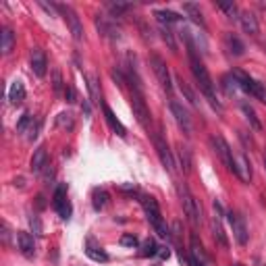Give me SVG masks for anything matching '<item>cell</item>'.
<instances>
[{"label": "cell", "instance_id": "7", "mask_svg": "<svg viewBox=\"0 0 266 266\" xmlns=\"http://www.w3.org/2000/svg\"><path fill=\"white\" fill-rule=\"evenodd\" d=\"M152 139H154V148H156V154L162 162V167L169 171V173H175V160H173V154H171V148L167 144V139L162 137L160 131L152 133Z\"/></svg>", "mask_w": 266, "mask_h": 266}, {"label": "cell", "instance_id": "3", "mask_svg": "<svg viewBox=\"0 0 266 266\" xmlns=\"http://www.w3.org/2000/svg\"><path fill=\"white\" fill-rule=\"evenodd\" d=\"M177 192H179V198H181V204H183V212H185V216L189 218V222H192L194 227H198V224L202 222V210H200L196 198L192 196V192H189V187H187L185 183H179Z\"/></svg>", "mask_w": 266, "mask_h": 266}, {"label": "cell", "instance_id": "1", "mask_svg": "<svg viewBox=\"0 0 266 266\" xmlns=\"http://www.w3.org/2000/svg\"><path fill=\"white\" fill-rule=\"evenodd\" d=\"M189 52V65H192V73H194V77H196V81H198V86H200V90L204 92V96H206V100L210 102V106L214 108V110H222V106H220V102L216 100V94H214V84H212V77H210V73H208V69L204 67V63L200 60V56H198V52L196 50H187Z\"/></svg>", "mask_w": 266, "mask_h": 266}, {"label": "cell", "instance_id": "31", "mask_svg": "<svg viewBox=\"0 0 266 266\" xmlns=\"http://www.w3.org/2000/svg\"><path fill=\"white\" fill-rule=\"evenodd\" d=\"M158 245H156V241L154 239H146L144 241V245H141V252H139V256L141 258H148V256H156L158 254Z\"/></svg>", "mask_w": 266, "mask_h": 266}, {"label": "cell", "instance_id": "21", "mask_svg": "<svg viewBox=\"0 0 266 266\" xmlns=\"http://www.w3.org/2000/svg\"><path fill=\"white\" fill-rule=\"evenodd\" d=\"M183 11L189 15V19H192L196 25H200V27H206L204 15H202V11H200V7H198V5H194V3H185V5H183Z\"/></svg>", "mask_w": 266, "mask_h": 266}, {"label": "cell", "instance_id": "35", "mask_svg": "<svg viewBox=\"0 0 266 266\" xmlns=\"http://www.w3.org/2000/svg\"><path fill=\"white\" fill-rule=\"evenodd\" d=\"M29 224H31V229H33V235H42V222H40V218H37L35 214L29 216Z\"/></svg>", "mask_w": 266, "mask_h": 266}, {"label": "cell", "instance_id": "27", "mask_svg": "<svg viewBox=\"0 0 266 266\" xmlns=\"http://www.w3.org/2000/svg\"><path fill=\"white\" fill-rule=\"evenodd\" d=\"M179 162H181V171L185 175L192 173V152H189L187 148H179Z\"/></svg>", "mask_w": 266, "mask_h": 266}, {"label": "cell", "instance_id": "25", "mask_svg": "<svg viewBox=\"0 0 266 266\" xmlns=\"http://www.w3.org/2000/svg\"><path fill=\"white\" fill-rule=\"evenodd\" d=\"M9 100L13 104H21L25 100V88H23L21 81H13L11 84V88H9Z\"/></svg>", "mask_w": 266, "mask_h": 266}, {"label": "cell", "instance_id": "32", "mask_svg": "<svg viewBox=\"0 0 266 266\" xmlns=\"http://www.w3.org/2000/svg\"><path fill=\"white\" fill-rule=\"evenodd\" d=\"M216 9H220L222 13H227V17L231 19H239V11H237V5L235 3H216Z\"/></svg>", "mask_w": 266, "mask_h": 266}, {"label": "cell", "instance_id": "16", "mask_svg": "<svg viewBox=\"0 0 266 266\" xmlns=\"http://www.w3.org/2000/svg\"><path fill=\"white\" fill-rule=\"evenodd\" d=\"M102 110H104V119H106V123H108V127L112 129V131H115L117 135H121V137H125L127 135V129H125V125L117 119V115H115V112H112L110 110V106H102Z\"/></svg>", "mask_w": 266, "mask_h": 266}, {"label": "cell", "instance_id": "23", "mask_svg": "<svg viewBox=\"0 0 266 266\" xmlns=\"http://www.w3.org/2000/svg\"><path fill=\"white\" fill-rule=\"evenodd\" d=\"M237 177L245 183H250V179H252V165H250V158L245 154H241L237 160Z\"/></svg>", "mask_w": 266, "mask_h": 266}, {"label": "cell", "instance_id": "8", "mask_svg": "<svg viewBox=\"0 0 266 266\" xmlns=\"http://www.w3.org/2000/svg\"><path fill=\"white\" fill-rule=\"evenodd\" d=\"M56 7H58V11L63 13V17H65V21H67V25H69L73 37H75L77 42H81V40H84V25H81L77 13H75L69 5H56Z\"/></svg>", "mask_w": 266, "mask_h": 266}, {"label": "cell", "instance_id": "29", "mask_svg": "<svg viewBox=\"0 0 266 266\" xmlns=\"http://www.w3.org/2000/svg\"><path fill=\"white\" fill-rule=\"evenodd\" d=\"M108 202V194L104 192V189H94L92 194V204H94V210H102Z\"/></svg>", "mask_w": 266, "mask_h": 266}, {"label": "cell", "instance_id": "4", "mask_svg": "<svg viewBox=\"0 0 266 266\" xmlns=\"http://www.w3.org/2000/svg\"><path fill=\"white\" fill-rule=\"evenodd\" d=\"M233 77H235V81H237V86H239L241 92H245V94H250L252 98L260 100L262 104H266V86H264V84L252 79L250 75H245V73H241V71H233Z\"/></svg>", "mask_w": 266, "mask_h": 266}, {"label": "cell", "instance_id": "43", "mask_svg": "<svg viewBox=\"0 0 266 266\" xmlns=\"http://www.w3.org/2000/svg\"><path fill=\"white\" fill-rule=\"evenodd\" d=\"M262 158H264V167H266V152H264V154H262Z\"/></svg>", "mask_w": 266, "mask_h": 266}, {"label": "cell", "instance_id": "14", "mask_svg": "<svg viewBox=\"0 0 266 266\" xmlns=\"http://www.w3.org/2000/svg\"><path fill=\"white\" fill-rule=\"evenodd\" d=\"M17 245L21 250V254L25 258H33L35 256V241H33V235H29L27 231H19L17 233Z\"/></svg>", "mask_w": 266, "mask_h": 266}, {"label": "cell", "instance_id": "33", "mask_svg": "<svg viewBox=\"0 0 266 266\" xmlns=\"http://www.w3.org/2000/svg\"><path fill=\"white\" fill-rule=\"evenodd\" d=\"M160 33H162V40L169 44V48L173 52H177V44H175V37H173V31L169 29V25H160Z\"/></svg>", "mask_w": 266, "mask_h": 266}, {"label": "cell", "instance_id": "38", "mask_svg": "<svg viewBox=\"0 0 266 266\" xmlns=\"http://www.w3.org/2000/svg\"><path fill=\"white\" fill-rule=\"evenodd\" d=\"M54 92L56 94H60L63 92V77H60V71H54Z\"/></svg>", "mask_w": 266, "mask_h": 266}, {"label": "cell", "instance_id": "26", "mask_svg": "<svg viewBox=\"0 0 266 266\" xmlns=\"http://www.w3.org/2000/svg\"><path fill=\"white\" fill-rule=\"evenodd\" d=\"M192 258L206 264V252H204V245H202V241L198 239L196 233H192Z\"/></svg>", "mask_w": 266, "mask_h": 266}, {"label": "cell", "instance_id": "41", "mask_svg": "<svg viewBox=\"0 0 266 266\" xmlns=\"http://www.w3.org/2000/svg\"><path fill=\"white\" fill-rule=\"evenodd\" d=\"M37 129H40V123H35V125L31 123V127H29V137H27L29 141H33V139L37 137Z\"/></svg>", "mask_w": 266, "mask_h": 266}, {"label": "cell", "instance_id": "17", "mask_svg": "<svg viewBox=\"0 0 266 266\" xmlns=\"http://www.w3.org/2000/svg\"><path fill=\"white\" fill-rule=\"evenodd\" d=\"M46 167H48V152H46L44 146H40L31 156V171L33 173H42Z\"/></svg>", "mask_w": 266, "mask_h": 266}, {"label": "cell", "instance_id": "11", "mask_svg": "<svg viewBox=\"0 0 266 266\" xmlns=\"http://www.w3.org/2000/svg\"><path fill=\"white\" fill-rule=\"evenodd\" d=\"M171 112H173L177 125L183 129V133L185 135L192 133V119H189V112L183 108V104H179L177 100H171Z\"/></svg>", "mask_w": 266, "mask_h": 266}, {"label": "cell", "instance_id": "13", "mask_svg": "<svg viewBox=\"0 0 266 266\" xmlns=\"http://www.w3.org/2000/svg\"><path fill=\"white\" fill-rule=\"evenodd\" d=\"M227 216H229V222H231V227H233V235H235L237 243H239V245H245V243H248V227H245L243 218H241L239 214H235V212H229Z\"/></svg>", "mask_w": 266, "mask_h": 266}, {"label": "cell", "instance_id": "20", "mask_svg": "<svg viewBox=\"0 0 266 266\" xmlns=\"http://www.w3.org/2000/svg\"><path fill=\"white\" fill-rule=\"evenodd\" d=\"M224 44H227V48H229V52H231L233 56H241L243 50H245L243 42L239 40L237 35H233V33H227V35H224Z\"/></svg>", "mask_w": 266, "mask_h": 266}, {"label": "cell", "instance_id": "19", "mask_svg": "<svg viewBox=\"0 0 266 266\" xmlns=\"http://www.w3.org/2000/svg\"><path fill=\"white\" fill-rule=\"evenodd\" d=\"M210 227H212V235H214V241H216L220 248H229V239H227V233H224V229H222V224H220L218 216H214V218H212Z\"/></svg>", "mask_w": 266, "mask_h": 266}, {"label": "cell", "instance_id": "5", "mask_svg": "<svg viewBox=\"0 0 266 266\" xmlns=\"http://www.w3.org/2000/svg\"><path fill=\"white\" fill-rule=\"evenodd\" d=\"M210 144L214 146L216 154L220 156V160H222V165L227 167V171L233 173V175H237V160H235V156H233L231 146L224 141V137H220V135H212V137H210Z\"/></svg>", "mask_w": 266, "mask_h": 266}, {"label": "cell", "instance_id": "12", "mask_svg": "<svg viewBox=\"0 0 266 266\" xmlns=\"http://www.w3.org/2000/svg\"><path fill=\"white\" fill-rule=\"evenodd\" d=\"M29 65H31V71L35 77H44L46 75V69H48V60H46V54L42 48H31V54H29Z\"/></svg>", "mask_w": 266, "mask_h": 266}, {"label": "cell", "instance_id": "15", "mask_svg": "<svg viewBox=\"0 0 266 266\" xmlns=\"http://www.w3.org/2000/svg\"><path fill=\"white\" fill-rule=\"evenodd\" d=\"M86 256L90 258V260H94V262H108V254L102 250V245L100 243H96V239H92V237H88V241H86Z\"/></svg>", "mask_w": 266, "mask_h": 266}, {"label": "cell", "instance_id": "18", "mask_svg": "<svg viewBox=\"0 0 266 266\" xmlns=\"http://www.w3.org/2000/svg\"><path fill=\"white\" fill-rule=\"evenodd\" d=\"M239 23H241V27H243V31L248 33V35H258V31H260V27H258V21H256V17L250 13V11H243L241 15H239Z\"/></svg>", "mask_w": 266, "mask_h": 266}, {"label": "cell", "instance_id": "34", "mask_svg": "<svg viewBox=\"0 0 266 266\" xmlns=\"http://www.w3.org/2000/svg\"><path fill=\"white\" fill-rule=\"evenodd\" d=\"M31 115H29V112H23V115H21V119H19V123H17V133H25V129L27 127H31Z\"/></svg>", "mask_w": 266, "mask_h": 266}, {"label": "cell", "instance_id": "2", "mask_svg": "<svg viewBox=\"0 0 266 266\" xmlns=\"http://www.w3.org/2000/svg\"><path fill=\"white\" fill-rule=\"evenodd\" d=\"M139 202H141V206H144V212H146L150 224L154 227V231L158 233V237H162V239H171L173 235H171V231H169V227H167L162 214H160V208H158L156 200H154V198H150V196H141Z\"/></svg>", "mask_w": 266, "mask_h": 266}, {"label": "cell", "instance_id": "30", "mask_svg": "<svg viewBox=\"0 0 266 266\" xmlns=\"http://www.w3.org/2000/svg\"><path fill=\"white\" fill-rule=\"evenodd\" d=\"M179 90H181V94L185 96V100L189 102V104H194V106H198V98H196V92L189 88V84H185L183 79H179Z\"/></svg>", "mask_w": 266, "mask_h": 266}, {"label": "cell", "instance_id": "9", "mask_svg": "<svg viewBox=\"0 0 266 266\" xmlns=\"http://www.w3.org/2000/svg\"><path fill=\"white\" fill-rule=\"evenodd\" d=\"M52 206H54V210L58 212V216L63 218V220H69L71 218V212H73V208H71V202H69V198H67V185H58L56 187V192H54V196H52Z\"/></svg>", "mask_w": 266, "mask_h": 266}, {"label": "cell", "instance_id": "37", "mask_svg": "<svg viewBox=\"0 0 266 266\" xmlns=\"http://www.w3.org/2000/svg\"><path fill=\"white\" fill-rule=\"evenodd\" d=\"M108 9L115 13V15H121V13H125V11H129L131 9V5H125V3H117V5H108Z\"/></svg>", "mask_w": 266, "mask_h": 266}, {"label": "cell", "instance_id": "39", "mask_svg": "<svg viewBox=\"0 0 266 266\" xmlns=\"http://www.w3.org/2000/svg\"><path fill=\"white\" fill-rule=\"evenodd\" d=\"M65 98H67V102H75V98H77V94H75V90L71 86L65 88Z\"/></svg>", "mask_w": 266, "mask_h": 266}, {"label": "cell", "instance_id": "22", "mask_svg": "<svg viewBox=\"0 0 266 266\" xmlns=\"http://www.w3.org/2000/svg\"><path fill=\"white\" fill-rule=\"evenodd\" d=\"M13 46H15V33L13 29L5 27L3 33H0V50H3V54H11Z\"/></svg>", "mask_w": 266, "mask_h": 266}, {"label": "cell", "instance_id": "24", "mask_svg": "<svg viewBox=\"0 0 266 266\" xmlns=\"http://www.w3.org/2000/svg\"><path fill=\"white\" fill-rule=\"evenodd\" d=\"M241 112L245 115V119H248V123H250L252 129L262 131V123H260V119H258V115H256V110H254L248 102H241Z\"/></svg>", "mask_w": 266, "mask_h": 266}, {"label": "cell", "instance_id": "40", "mask_svg": "<svg viewBox=\"0 0 266 266\" xmlns=\"http://www.w3.org/2000/svg\"><path fill=\"white\" fill-rule=\"evenodd\" d=\"M58 125H73V119H71V115H69V112H67V115H65V112H63V115H58Z\"/></svg>", "mask_w": 266, "mask_h": 266}, {"label": "cell", "instance_id": "36", "mask_svg": "<svg viewBox=\"0 0 266 266\" xmlns=\"http://www.w3.org/2000/svg\"><path fill=\"white\" fill-rule=\"evenodd\" d=\"M121 245H125V248H135V245H137V237L131 235V233H125V235L121 237Z\"/></svg>", "mask_w": 266, "mask_h": 266}, {"label": "cell", "instance_id": "42", "mask_svg": "<svg viewBox=\"0 0 266 266\" xmlns=\"http://www.w3.org/2000/svg\"><path fill=\"white\" fill-rule=\"evenodd\" d=\"M158 256H160V258H169V256H171L169 248H160V250H158Z\"/></svg>", "mask_w": 266, "mask_h": 266}, {"label": "cell", "instance_id": "10", "mask_svg": "<svg viewBox=\"0 0 266 266\" xmlns=\"http://www.w3.org/2000/svg\"><path fill=\"white\" fill-rule=\"evenodd\" d=\"M150 65H152V69H154V73H156V77H158V81H160L162 90H167V92H173L171 73H169V67H167V63H165V60H162L158 54H152V56H150Z\"/></svg>", "mask_w": 266, "mask_h": 266}, {"label": "cell", "instance_id": "28", "mask_svg": "<svg viewBox=\"0 0 266 266\" xmlns=\"http://www.w3.org/2000/svg\"><path fill=\"white\" fill-rule=\"evenodd\" d=\"M154 17L160 21V25H171V23H179L181 21V15H177L173 11H156Z\"/></svg>", "mask_w": 266, "mask_h": 266}, {"label": "cell", "instance_id": "6", "mask_svg": "<svg viewBox=\"0 0 266 266\" xmlns=\"http://www.w3.org/2000/svg\"><path fill=\"white\" fill-rule=\"evenodd\" d=\"M131 108H133V117L137 119V123H139L144 129H150V123H152L150 108L146 106L144 94L137 92V90H131Z\"/></svg>", "mask_w": 266, "mask_h": 266}]
</instances>
